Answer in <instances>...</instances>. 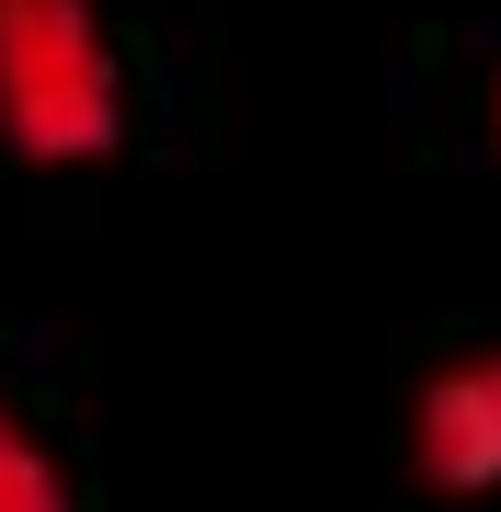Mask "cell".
Returning a JSON list of instances; mask_svg holds the SVG:
<instances>
[{"label":"cell","instance_id":"6da1fadb","mask_svg":"<svg viewBox=\"0 0 501 512\" xmlns=\"http://www.w3.org/2000/svg\"><path fill=\"white\" fill-rule=\"evenodd\" d=\"M0 137L35 171H92L126 137L103 0H0Z\"/></svg>","mask_w":501,"mask_h":512},{"label":"cell","instance_id":"7a4b0ae2","mask_svg":"<svg viewBox=\"0 0 501 512\" xmlns=\"http://www.w3.org/2000/svg\"><path fill=\"white\" fill-rule=\"evenodd\" d=\"M410 478L445 501H479L501 490V342L456 353L410 387Z\"/></svg>","mask_w":501,"mask_h":512},{"label":"cell","instance_id":"3957f363","mask_svg":"<svg viewBox=\"0 0 501 512\" xmlns=\"http://www.w3.org/2000/svg\"><path fill=\"white\" fill-rule=\"evenodd\" d=\"M0 512H80L69 501V467H57V444L0 399Z\"/></svg>","mask_w":501,"mask_h":512},{"label":"cell","instance_id":"277c9868","mask_svg":"<svg viewBox=\"0 0 501 512\" xmlns=\"http://www.w3.org/2000/svg\"><path fill=\"white\" fill-rule=\"evenodd\" d=\"M490 148H501V69H490Z\"/></svg>","mask_w":501,"mask_h":512}]
</instances>
